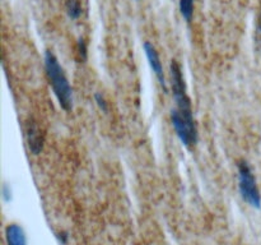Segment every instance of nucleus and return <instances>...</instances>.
<instances>
[{"label": "nucleus", "instance_id": "nucleus-8", "mask_svg": "<svg viewBox=\"0 0 261 245\" xmlns=\"http://www.w3.org/2000/svg\"><path fill=\"white\" fill-rule=\"evenodd\" d=\"M178 8H180V13L184 19L190 23L194 15V0H180Z\"/></svg>", "mask_w": 261, "mask_h": 245}, {"label": "nucleus", "instance_id": "nucleus-7", "mask_svg": "<svg viewBox=\"0 0 261 245\" xmlns=\"http://www.w3.org/2000/svg\"><path fill=\"white\" fill-rule=\"evenodd\" d=\"M7 245H27L24 230L18 224H9L5 229Z\"/></svg>", "mask_w": 261, "mask_h": 245}, {"label": "nucleus", "instance_id": "nucleus-9", "mask_svg": "<svg viewBox=\"0 0 261 245\" xmlns=\"http://www.w3.org/2000/svg\"><path fill=\"white\" fill-rule=\"evenodd\" d=\"M66 13L70 19H78L82 14L81 0H65Z\"/></svg>", "mask_w": 261, "mask_h": 245}, {"label": "nucleus", "instance_id": "nucleus-5", "mask_svg": "<svg viewBox=\"0 0 261 245\" xmlns=\"http://www.w3.org/2000/svg\"><path fill=\"white\" fill-rule=\"evenodd\" d=\"M144 53L148 59V63H149L150 68H152L153 73L155 74L158 82H160L161 87L163 88V91L167 92V81H166L165 71H163V66L162 63H161V59L157 50H155V47L152 43L147 41V42H144Z\"/></svg>", "mask_w": 261, "mask_h": 245}, {"label": "nucleus", "instance_id": "nucleus-6", "mask_svg": "<svg viewBox=\"0 0 261 245\" xmlns=\"http://www.w3.org/2000/svg\"><path fill=\"white\" fill-rule=\"evenodd\" d=\"M25 134H27V142L30 151L33 155H40L41 151L43 148V142H45V135H43L42 129L37 121L31 119L27 122V128H25Z\"/></svg>", "mask_w": 261, "mask_h": 245}, {"label": "nucleus", "instance_id": "nucleus-2", "mask_svg": "<svg viewBox=\"0 0 261 245\" xmlns=\"http://www.w3.org/2000/svg\"><path fill=\"white\" fill-rule=\"evenodd\" d=\"M171 121L176 135L188 150H191L198 143V128L193 112H181L173 109L171 111Z\"/></svg>", "mask_w": 261, "mask_h": 245}, {"label": "nucleus", "instance_id": "nucleus-4", "mask_svg": "<svg viewBox=\"0 0 261 245\" xmlns=\"http://www.w3.org/2000/svg\"><path fill=\"white\" fill-rule=\"evenodd\" d=\"M170 70H171V86H172L173 97H175L176 105H177L176 109L180 110L181 112H193L190 97L188 96V89H186L185 79H184V76H182V69H181L180 64L177 63V60L171 61Z\"/></svg>", "mask_w": 261, "mask_h": 245}, {"label": "nucleus", "instance_id": "nucleus-1", "mask_svg": "<svg viewBox=\"0 0 261 245\" xmlns=\"http://www.w3.org/2000/svg\"><path fill=\"white\" fill-rule=\"evenodd\" d=\"M45 70L60 106L65 111H70L73 107L71 87L58 58L51 51H46L45 54Z\"/></svg>", "mask_w": 261, "mask_h": 245}, {"label": "nucleus", "instance_id": "nucleus-13", "mask_svg": "<svg viewBox=\"0 0 261 245\" xmlns=\"http://www.w3.org/2000/svg\"><path fill=\"white\" fill-rule=\"evenodd\" d=\"M3 198H4L5 201H10V198H12V190H10L7 185L3 186Z\"/></svg>", "mask_w": 261, "mask_h": 245}, {"label": "nucleus", "instance_id": "nucleus-11", "mask_svg": "<svg viewBox=\"0 0 261 245\" xmlns=\"http://www.w3.org/2000/svg\"><path fill=\"white\" fill-rule=\"evenodd\" d=\"M79 54H81L82 59L86 60L87 58V47H86V43H84V40H79Z\"/></svg>", "mask_w": 261, "mask_h": 245}, {"label": "nucleus", "instance_id": "nucleus-3", "mask_svg": "<svg viewBox=\"0 0 261 245\" xmlns=\"http://www.w3.org/2000/svg\"><path fill=\"white\" fill-rule=\"evenodd\" d=\"M237 168H239V189L241 197L254 208H261V194L250 165L246 161H241L237 165Z\"/></svg>", "mask_w": 261, "mask_h": 245}, {"label": "nucleus", "instance_id": "nucleus-10", "mask_svg": "<svg viewBox=\"0 0 261 245\" xmlns=\"http://www.w3.org/2000/svg\"><path fill=\"white\" fill-rule=\"evenodd\" d=\"M94 101H96V104L98 105V107L102 110V111H105V112L109 111L107 101H106V99H105V97L102 96V93H96V94H94Z\"/></svg>", "mask_w": 261, "mask_h": 245}, {"label": "nucleus", "instance_id": "nucleus-12", "mask_svg": "<svg viewBox=\"0 0 261 245\" xmlns=\"http://www.w3.org/2000/svg\"><path fill=\"white\" fill-rule=\"evenodd\" d=\"M256 38H257V42H259V45H260V47H261V12H260V14H259V18H257Z\"/></svg>", "mask_w": 261, "mask_h": 245}]
</instances>
